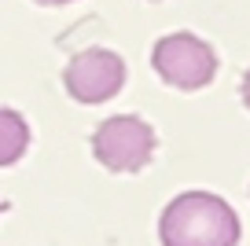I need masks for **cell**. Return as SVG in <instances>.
<instances>
[{"label": "cell", "mask_w": 250, "mask_h": 246, "mask_svg": "<svg viewBox=\"0 0 250 246\" xmlns=\"http://www.w3.org/2000/svg\"><path fill=\"white\" fill-rule=\"evenodd\" d=\"M158 235H162V246H235L239 217L217 195L188 191L166 206Z\"/></svg>", "instance_id": "6da1fadb"}, {"label": "cell", "mask_w": 250, "mask_h": 246, "mask_svg": "<svg viewBox=\"0 0 250 246\" xmlns=\"http://www.w3.org/2000/svg\"><path fill=\"white\" fill-rule=\"evenodd\" d=\"M158 77L173 88H184V92H195L206 88L217 74V55L206 41H199L195 33H169L155 44L151 52Z\"/></svg>", "instance_id": "7a4b0ae2"}, {"label": "cell", "mask_w": 250, "mask_h": 246, "mask_svg": "<svg viewBox=\"0 0 250 246\" xmlns=\"http://www.w3.org/2000/svg\"><path fill=\"white\" fill-rule=\"evenodd\" d=\"M92 154L110 173H136L155 154V129L144 118H107L92 132Z\"/></svg>", "instance_id": "3957f363"}, {"label": "cell", "mask_w": 250, "mask_h": 246, "mask_svg": "<svg viewBox=\"0 0 250 246\" xmlns=\"http://www.w3.org/2000/svg\"><path fill=\"white\" fill-rule=\"evenodd\" d=\"M62 85L78 103H107L125 85V62L110 48H88L66 62Z\"/></svg>", "instance_id": "277c9868"}, {"label": "cell", "mask_w": 250, "mask_h": 246, "mask_svg": "<svg viewBox=\"0 0 250 246\" xmlns=\"http://www.w3.org/2000/svg\"><path fill=\"white\" fill-rule=\"evenodd\" d=\"M30 147V125H26L22 114L0 107V169L4 165H15L19 158Z\"/></svg>", "instance_id": "5b68a950"}, {"label": "cell", "mask_w": 250, "mask_h": 246, "mask_svg": "<svg viewBox=\"0 0 250 246\" xmlns=\"http://www.w3.org/2000/svg\"><path fill=\"white\" fill-rule=\"evenodd\" d=\"M243 103L250 107V70H247V77H243Z\"/></svg>", "instance_id": "8992f818"}, {"label": "cell", "mask_w": 250, "mask_h": 246, "mask_svg": "<svg viewBox=\"0 0 250 246\" xmlns=\"http://www.w3.org/2000/svg\"><path fill=\"white\" fill-rule=\"evenodd\" d=\"M37 4H48V8H55V4H70V0H37Z\"/></svg>", "instance_id": "52a82bcc"}]
</instances>
